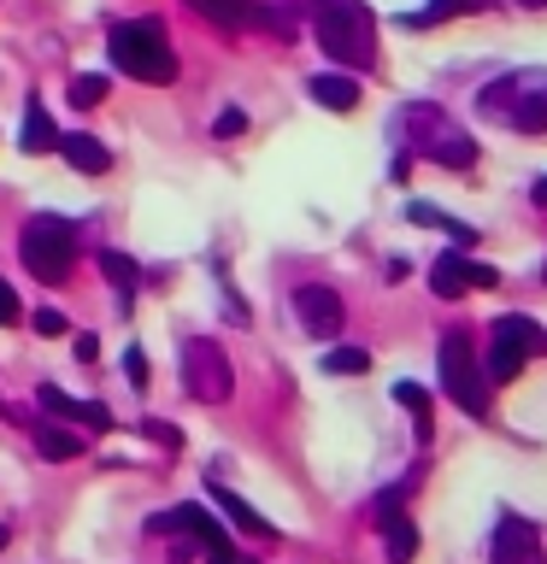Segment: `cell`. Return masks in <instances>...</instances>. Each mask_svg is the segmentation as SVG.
Wrapping results in <instances>:
<instances>
[{
    "mask_svg": "<svg viewBox=\"0 0 547 564\" xmlns=\"http://www.w3.org/2000/svg\"><path fill=\"white\" fill-rule=\"evenodd\" d=\"M183 394H194L201 405L229 400V359H224L218 341H206V335L183 341Z\"/></svg>",
    "mask_w": 547,
    "mask_h": 564,
    "instance_id": "obj_6",
    "label": "cell"
},
{
    "mask_svg": "<svg viewBox=\"0 0 547 564\" xmlns=\"http://www.w3.org/2000/svg\"><path fill=\"white\" fill-rule=\"evenodd\" d=\"M18 253H24V271L42 282H65L71 264H77V236H71L65 218H30L24 236H18Z\"/></svg>",
    "mask_w": 547,
    "mask_h": 564,
    "instance_id": "obj_5",
    "label": "cell"
},
{
    "mask_svg": "<svg viewBox=\"0 0 547 564\" xmlns=\"http://www.w3.org/2000/svg\"><path fill=\"white\" fill-rule=\"evenodd\" d=\"M441 388H448V400L459 405V412L489 417V370L476 365V347H471L465 329L441 335Z\"/></svg>",
    "mask_w": 547,
    "mask_h": 564,
    "instance_id": "obj_4",
    "label": "cell"
},
{
    "mask_svg": "<svg viewBox=\"0 0 547 564\" xmlns=\"http://www.w3.org/2000/svg\"><path fill=\"white\" fill-rule=\"evenodd\" d=\"M148 370H153V365H148V352H141V347L124 352V377H130L136 388H148Z\"/></svg>",
    "mask_w": 547,
    "mask_h": 564,
    "instance_id": "obj_30",
    "label": "cell"
},
{
    "mask_svg": "<svg viewBox=\"0 0 547 564\" xmlns=\"http://www.w3.org/2000/svg\"><path fill=\"white\" fill-rule=\"evenodd\" d=\"M106 100V77H71V106H100Z\"/></svg>",
    "mask_w": 547,
    "mask_h": 564,
    "instance_id": "obj_27",
    "label": "cell"
},
{
    "mask_svg": "<svg viewBox=\"0 0 547 564\" xmlns=\"http://www.w3.org/2000/svg\"><path fill=\"white\" fill-rule=\"evenodd\" d=\"M395 405H406V412L418 417V441H430V412H436L430 388H418V382H395Z\"/></svg>",
    "mask_w": 547,
    "mask_h": 564,
    "instance_id": "obj_21",
    "label": "cell"
},
{
    "mask_svg": "<svg viewBox=\"0 0 547 564\" xmlns=\"http://www.w3.org/2000/svg\"><path fill=\"white\" fill-rule=\"evenodd\" d=\"M35 447H42V458H60V465H65V458L83 453V441L71 430H60V423H42V430H35Z\"/></svg>",
    "mask_w": 547,
    "mask_h": 564,
    "instance_id": "obj_23",
    "label": "cell"
},
{
    "mask_svg": "<svg viewBox=\"0 0 547 564\" xmlns=\"http://www.w3.org/2000/svg\"><path fill=\"white\" fill-rule=\"evenodd\" d=\"M60 153H65V165L83 171V176H100L106 165H112V153H106L95 135H60Z\"/></svg>",
    "mask_w": 547,
    "mask_h": 564,
    "instance_id": "obj_17",
    "label": "cell"
},
{
    "mask_svg": "<svg viewBox=\"0 0 547 564\" xmlns=\"http://www.w3.org/2000/svg\"><path fill=\"white\" fill-rule=\"evenodd\" d=\"M35 400H42V412L47 417H65V423H83V430H112V412H106V405L100 400H71L65 394V388H47L42 382V394H35Z\"/></svg>",
    "mask_w": 547,
    "mask_h": 564,
    "instance_id": "obj_12",
    "label": "cell"
},
{
    "mask_svg": "<svg viewBox=\"0 0 547 564\" xmlns=\"http://www.w3.org/2000/svg\"><path fill=\"white\" fill-rule=\"evenodd\" d=\"M294 312L300 324H307V335H318V341H330L335 329H342V300H335L330 289H318V282H307V289H294Z\"/></svg>",
    "mask_w": 547,
    "mask_h": 564,
    "instance_id": "obj_11",
    "label": "cell"
},
{
    "mask_svg": "<svg viewBox=\"0 0 547 564\" xmlns=\"http://www.w3.org/2000/svg\"><path fill=\"white\" fill-rule=\"evenodd\" d=\"M0 324H18V294H12V282H0Z\"/></svg>",
    "mask_w": 547,
    "mask_h": 564,
    "instance_id": "obj_33",
    "label": "cell"
},
{
    "mask_svg": "<svg viewBox=\"0 0 547 564\" xmlns=\"http://www.w3.org/2000/svg\"><path fill=\"white\" fill-rule=\"evenodd\" d=\"M406 218H412V224H430V229H448L453 247H471V241H476L471 224H459V218H448V212H436L430 200H412V206H406Z\"/></svg>",
    "mask_w": 547,
    "mask_h": 564,
    "instance_id": "obj_20",
    "label": "cell"
},
{
    "mask_svg": "<svg viewBox=\"0 0 547 564\" xmlns=\"http://www.w3.org/2000/svg\"><path fill=\"white\" fill-rule=\"evenodd\" d=\"M30 324H35V335H47V341H53V335H65V329H71V324H65V312H53V306H42V312L30 317Z\"/></svg>",
    "mask_w": 547,
    "mask_h": 564,
    "instance_id": "obj_29",
    "label": "cell"
},
{
    "mask_svg": "<svg viewBox=\"0 0 547 564\" xmlns=\"http://www.w3.org/2000/svg\"><path fill=\"white\" fill-rule=\"evenodd\" d=\"M312 30L324 42L330 65L371 70L377 65V18L365 0H312Z\"/></svg>",
    "mask_w": 547,
    "mask_h": 564,
    "instance_id": "obj_1",
    "label": "cell"
},
{
    "mask_svg": "<svg viewBox=\"0 0 547 564\" xmlns=\"http://www.w3.org/2000/svg\"><path fill=\"white\" fill-rule=\"evenodd\" d=\"M136 430H141V435H148V441H159V447H165V453H176V441H183V435H176V430H171V423H165V417H141V423H136Z\"/></svg>",
    "mask_w": 547,
    "mask_h": 564,
    "instance_id": "obj_28",
    "label": "cell"
},
{
    "mask_svg": "<svg viewBox=\"0 0 547 564\" xmlns=\"http://www.w3.org/2000/svg\"><path fill=\"white\" fill-rule=\"evenodd\" d=\"M100 271H106V276H112V282H118V289H124V294H130V289H136V282H141V264H136L130 253H100Z\"/></svg>",
    "mask_w": 547,
    "mask_h": 564,
    "instance_id": "obj_24",
    "label": "cell"
},
{
    "mask_svg": "<svg viewBox=\"0 0 547 564\" xmlns=\"http://www.w3.org/2000/svg\"><path fill=\"white\" fill-rule=\"evenodd\" d=\"M312 100L330 106V112H353V106H360V83H353L347 70H318V77H312Z\"/></svg>",
    "mask_w": 547,
    "mask_h": 564,
    "instance_id": "obj_15",
    "label": "cell"
},
{
    "mask_svg": "<svg viewBox=\"0 0 547 564\" xmlns=\"http://www.w3.org/2000/svg\"><path fill=\"white\" fill-rule=\"evenodd\" d=\"M524 7H547V0H524Z\"/></svg>",
    "mask_w": 547,
    "mask_h": 564,
    "instance_id": "obj_36",
    "label": "cell"
},
{
    "mask_svg": "<svg viewBox=\"0 0 547 564\" xmlns=\"http://www.w3.org/2000/svg\"><path fill=\"white\" fill-rule=\"evenodd\" d=\"M494 347H512L518 359H536V352L547 347V335L536 317H524V312H506L501 324H494Z\"/></svg>",
    "mask_w": 547,
    "mask_h": 564,
    "instance_id": "obj_13",
    "label": "cell"
},
{
    "mask_svg": "<svg viewBox=\"0 0 547 564\" xmlns=\"http://www.w3.org/2000/svg\"><path fill=\"white\" fill-rule=\"evenodd\" d=\"M371 352L365 347H324V377H365Z\"/></svg>",
    "mask_w": 547,
    "mask_h": 564,
    "instance_id": "obj_22",
    "label": "cell"
},
{
    "mask_svg": "<svg viewBox=\"0 0 547 564\" xmlns=\"http://www.w3.org/2000/svg\"><path fill=\"white\" fill-rule=\"evenodd\" d=\"M189 7L218 30H242V24H254V12H259L254 0H189Z\"/></svg>",
    "mask_w": 547,
    "mask_h": 564,
    "instance_id": "obj_19",
    "label": "cell"
},
{
    "mask_svg": "<svg viewBox=\"0 0 547 564\" xmlns=\"http://www.w3.org/2000/svg\"><path fill=\"white\" fill-rule=\"evenodd\" d=\"M430 289L441 300H459L465 289H501V271H494V264H471L465 253H441L430 264Z\"/></svg>",
    "mask_w": 547,
    "mask_h": 564,
    "instance_id": "obj_8",
    "label": "cell"
},
{
    "mask_svg": "<svg viewBox=\"0 0 547 564\" xmlns=\"http://www.w3.org/2000/svg\"><path fill=\"white\" fill-rule=\"evenodd\" d=\"M242 130H247V112H236V106L218 112V135H242Z\"/></svg>",
    "mask_w": 547,
    "mask_h": 564,
    "instance_id": "obj_31",
    "label": "cell"
},
{
    "mask_svg": "<svg viewBox=\"0 0 547 564\" xmlns=\"http://www.w3.org/2000/svg\"><path fill=\"white\" fill-rule=\"evenodd\" d=\"M494 564H547L541 553V535H536V523H524V518H501V529H494Z\"/></svg>",
    "mask_w": 547,
    "mask_h": 564,
    "instance_id": "obj_10",
    "label": "cell"
},
{
    "mask_svg": "<svg viewBox=\"0 0 547 564\" xmlns=\"http://www.w3.org/2000/svg\"><path fill=\"white\" fill-rule=\"evenodd\" d=\"M112 65L136 83H176V47L159 18H124L112 24Z\"/></svg>",
    "mask_w": 547,
    "mask_h": 564,
    "instance_id": "obj_2",
    "label": "cell"
},
{
    "mask_svg": "<svg viewBox=\"0 0 547 564\" xmlns=\"http://www.w3.org/2000/svg\"><path fill=\"white\" fill-rule=\"evenodd\" d=\"M206 564H259V558L236 553V546H212V553H206Z\"/></svg>",
    "mask_w": 547,
    "mask_h": 564,
    "instance_id": "obj_32",
    "label": "cell"
},
{
    "mask_svg": "<svg viewBox=\"0 0 547 564\" xmlns=\"http://www.w3.org/2000/svg\"><path fill=\"white\" fill-rule=\"evenodd\" d=\"M483 112L512 123L518 135H547V70H518L483 88Z\"/></svg>",
    "mask_w": 547,
    "mask_h": 564,
    "instance_id": "obj_3",
    "label": "cell"
},
{
    "mask_svg": "<svg viewBox=\"0 0 547 564\" xmlns=\"http://www.w3.org/2000/svg\"><path fill=\"white\" fill-rule=\"evenodd\" d=\"M377 523H383V541H388V564H412V553H418V523L406 518L400 506H377Z\"/></svg>",
    "mask_w": 547,
    "mask_h": 564,
    "instance_id": "obj_14",
    "label": "cell"
},
{
    "mask_svg": "<svg viewBox=\"0 0 547 564\" xmlns=\"http://www.w3.org/2000/svg\"><path fill=\"white\" fill-rule=\"evenodd\" d=\"M524 365H529V359H518L512 347H494V352H489V382H512Z\"/></svg>",
    "mask_w": 547,
    "mask_h": 564,
    "instance_id": "obj_26",
    "label": "cell"
},
{
    "mask_svg": "<svg viewBox=\"0 0 547 564\" xmlns=\"http://www.w3.org/2000/svg\"><path fill=\"white\" fill-rule=\"evenodd\" d=\"M18 148H24V153L60 148V130H53V112H47L42 100H30V106H24V130H18Z\"/></svg>",
    "mask_w": 547,
    "mask_h": 564,
    "instance_id": "obj_16",
    "label": "cell"
},
{
    "mask_svg": "<svg viewBox=\"0 0 547 564\" xmlns=\"http://www.w3.org/2000/svg\"><path fill=\"white\" fill-rule=\"evenodd\" d=\"M212 500H218V511H224V518L236 523V529H247V535H254V541H271V535H277V529L265 523V518H259V511L247 506V500H236V494H229V488H218V482H212Z\"/></svg>",
    "mask_w": 547,
    "mask_h": 564,
    "instance_id": "obj_18",
    "label": "cell"
},
{
    "mask_svg": "<svg viewBox=\"0 0 547 564\" xmlns=\"http://www.w3.org/2000/svg\"><path fill=\"white\" fill-rule=\"evenodd\" d=\"M494 0H436L430 12H418L412 24H441V18H453V12H489Z\"/></svg>",
    "mask_w": 547,
    "mask_h": 564,
    "instance_id": "obj_25",
    "label": "cell"
},
{
    "mask_svg": "<svg viewBox=\"0 0 547 564\" xmlns=\"http://www.w3.org/2000/svg\"><path fill=\"white\" fill-rule=\"evenodd\" d=\"M77 359H83V365L100 359V341H95V335H77Z\"/></svg>",
    "mask_w": 547,
    "mask_h": 564,
    "instance_id": "obj_34",
    "label": "cell"
},
{
    "mask_svg": "<svg viewBox=\"0 0 547 564\" xmlns=\"http://www.w3.org/2000/svg\"><path fill=\"white\" fill-rule=\"evenodd\" d=\"M536 206H547V176H541V183H536Z\"/></svg>",
    "mask_w": 547,
    "mask_h": 564,
    "instance_id": "obj_35",
    "label": "cell"
},
{
    "mask_svg": "<svg viewBox=\"0 0 547 564\" xmlns=\"http://www.w3.org/2000/svg\"><path fill=\"white\" fill-rule=\"evenodd\" d=\"M148 529H153V535H194V541L206 546V553H212V546H229L224 523L206 518V506H171V511H159Z\"/></svg>",
    "mask_w": 547,
    "mask_h": 564,
    "instance_id": "obj_9",
    "label": "cell"
},
{
    "mask_svg": "<svg viewBox=\"0 0 547 564\" xmlns=\"http://www.w3.org/2000/svg\"><path fill=\"white\" fill-rule=\"evenodd\" d=\"M406 118H412V123H423V141H418V148L430 153L436 165H448V171H465V165H476V141H465V135H459L453 123L436 112V106H412Z\"/></svg>",
    "mask_w": 547,
    "mask_h": 564,
    "instance_id": "obj_7",
    "label": "cell"
}]
</instances>
